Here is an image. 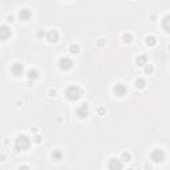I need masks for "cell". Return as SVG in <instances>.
<instances>
[{"label":"cell","instance_id":"cell-1","mask_svg":"<svg viewBox=\"0 0 170 170\" xmlns=\"http://www.w3.org/2000/svg\"><path fill=\"white\" fill-rule=\"evenodd\" d=\"M31 146V139L27 134H19L15 138V150L16 152H25Z\"/></svg>","mask_w":170,"mask_h":170},{"label":"cell","instance_id":"cell-2","mask_svg":"<svg viewBox=\"0 0 170 170\" xmlns=\"http://www.w3.org/2000/svg\"><path fill=\"white\" fill-rule=\"evenodd\" d=\"M81 96H83V90H81L77 85H70V87L65 90V97L69 101H77Z\"/></svg>","mask_w":170,"mask_h":170},{"label":"cell","instance_id":"cell-3","mask_svg":"<svg viewBox=\"0 0 170 170\" xmlns=\"http://www.w3.org/2000/svg\"><path fill=\"white\" fill-rule=\"evenodd\" d=\"M165 158H166V154H165V152L162 150V149H154V150L150 153V159L153 162H156V164L164 162Z\"/></svg>","mask_w":170,"mask_h":170},{"label":"cell","instance_id":"cell-4","mask_svg":"<svg viewBox=\"0 0 170 170\" xmlns=\"http://www.w3.org/2000/svg\"><path fill=\"white\" fill-rule=\"evenodd\" d=\"M88 115H89V105H88L87 102H83L80 106H77V109H76V116H77L80 120L87 118Z\"/></svg>","mask_w":170,"mask_h":170},{"label":"cell","instance_id":"cell-5","mask_svg":"<svg viewBox=\"0 0 170 170\" xmlns=\"http://www.w3.org/2000/svg\"><path fill=\"white\" fill-rule=\"evenodd\" d=\"M73 67V61L69 59V57H67V56H64V57H60L59 60V68L61 70H64V72H67V70H70Z\"/></svg>","mask_w":170,"mask_h":170},{"label":"cell","instance_id":"cell-6","mask_svg":"<svg viewBox=\"0 0 170 170\" xmlns=\"http://www.w3.org/2000/svg\"><path fill=\"white\" fill-rule=\"evenodd\" d=\"M11 73L15 77H20L21 75H24V65L20 64V63H15L11 67Z\"/></svg>","mask_w":170,"mask_h":170},{"label":"cell","instance_id":"cell-7","mask_svg":"<svg viewBox=\"0 0 170 170\" xmlns=\"http://www.w3.org/2000/svg\"><path fill=\"white\" fill-rule=\"evenodd\" d=\"M126 87L122 83H117L115 85V88H113V92H115L116 96H118V97H122V96L126 95Z\"/></svg>","mask_w":170,"mask_h":170},{"label":"cell","instance_id":"cell-8","mask_svg":"<svg viewBox=\"0 0 170 170\" xmlns=\"http://www.w3.org/2000/svg\"><path fill=\"white\" fill-rule=\"evenodd\" d=\"M60 39V35L59 32L56 31V29H51V31L47 32V40L48 43H52V44H55V43H57Z\"/></svg>","mask_w":170,"mask_h":170},{"label":"cell","instance_id":"cell-9","mask_svg":"<svg viewBox=\"0 0 170 170\" xmlns=\"http://www.w3.org/2000/svg\"><path fill=\"white\" fill-rule=\"evenodd\" d=\"M32 17V12L29 8H21L19 11V19L23 21H28V20Z\"/></svg>","mask_w":170,"mask_h":170},{"label":"cell","instance_id":"cell-10","mask_svg":"<svg viewBox=\"0 0 170 170\" xmlns=\"http://www.w3.org/2000/svg\"><path fill=\"white\" fill-rule=\"evenodd\" d=\"M11 35H12V32H11V29H9L8 27H6V25L0 27V39L3 40V41H4V40H7V39H9Z\"/></svg>","mask_w":170,"mask_h":170},{"label":"cell","instance_id":"cell-11","mask_svg":"<svg viewBox=\"0 0 170 170\" xmlns=\"http://www.w3.org/2000/svg\"><path fill=\"white\" fill-rule=\"evenodd\" d=\"M108 167H109V169H122L124 165L121 164L120 159L110 158V159H109V162H108Z\"/></svg>","mask_w":170,"mask_h":170},{"label":"cell","instance_id":"cell-12","mask_svg":"<svg viewBox=\"0 0 170 170\" xmlns=\"http://www.w3.org/2000/svg\"><path fill=\"white\" fill-rule=\"evenodd\" d=\"M162 28L164 31H166L167 33H170V15H166V16L162 19Z\"/></svg>","mask_w":170,"mask_h":170},{"label":"cell","instance_id":"cell-13","mask_svg":"<svg viewBox=\"0 0 170 170\" xmlns=\"http://www.w3.org/2000/svg\"><path fill=\"white\" fill-rule=\"evenodd\" d=\"M134 85H136L137 89H144V88L146 87V80L142 77H138V78H136V81H134Z\"/></svg>","mask_w":170,"mask_h":170},{"label":"cell","instance_id":"cell-14","mask_svg":"<svg viewBox=\"0 0 170 170\" xmlns=\"http://www.w3.org/2000/svg\"><path fill=\"white\" fill-rule=\"evenodd\" d=\"M63 152L60 150V149H55V150L51 153V157H52V159H55V161H60V159H63Z\"/></svg>","mask_w":170,"mask_h":170},{"label":"cell","instance_id":"cell-15","mask_svg":"<svg viewBox=\"0 0 170 170\" xmlns=\"http://www.w3.org/2000/svg\"><path fill=\"white\" fill-rule=\"evenodd\" d=\"M27 77H28V80L35 81L36 78H39V70H36V69H29V70L27 72Z\"/></svg>","mask_w":170,"mask_h":170},{"label":"cell","instance_id":"cell-16","mask_svg":"<svg viewBox=\"0 0 170 170\" xmlns=\"http://www.w3.org/2000/svg\"><path fill=\"white\" fill-rule=\"evenodd\" d=\"M148 59H146V56L145 55H139V56H137V59H136V64L138 65V67H142V65H145V64H148Z\"/></svg>","mask_w":170,"mask_h":170},{"label":"cell","instance_id":"cell-17","mask_svg":"<svg viewBox=\"0 0 170 170\" xmlns=\"http://www.w3.org/2000/svg\"><path fill=\"white\" fill-rule=\"evenodd\" d=\"M145 44L148 45V47H154V45L157 44V39L154 36H152V35H149V36L145 37Z\"/></svg>","mask_w":170,"mask_h":170},{"label":"cell","instance_id":"cell-18","mask_svg":"<svg viewBox=\"0 0 170 170\" xmlns=\"http://www.w3.org/2000/svg\"><path fill=\"white\" fill-rule=\"evenodd\" d=\"M122 43L124 44H130L132 41H133V35L130 33V32H125V33L122 35Z\"/></svg>","mask_w":170,"mask_h":170},{"label":"cell","instance_id":"cell-19","mask_svg":"<svg viewBox=\"0 0 170 170\" xmlns=\"http://www.w3.org/2000/svg\"><path fill=\"white\" fill-rule=\"evenodd\" d=\"M69 53H72V55H78V53H80V45L76 44V43L70 44L69 45Z\"/></svg>","mask_w":170,"mask_h":170},{"label":"cell","instance_id":"cell-20","mask_svg":"<svg viewBox=\"0 0 170 170\" xmlns=\"http://www.w3.org/2000/svg\"><path fill=\"white\" fill-rule=\"evenodd\" d=\"M121 159H122L124 162H129L132 161V154L128 153V152H124L122 154H121Z\"/></svg>","mask_w":170,"mask_h":170},{"label":"cell","instance_id":"cell-21","mask_svg":"<svg viewBox=\"0 0 170 170\" xmlns=\"http://www.w3.org/2000/svg\"><path fill=\"white\" fill-rule=\"evenodd\" d=\"M154 72V67L152 64H146V67H145V73L146 75H152V73Z\"/></svg>","mask_w":170,"mask_h":170},{"label":"cell","instance_id":"cell-22","mask_svg":"<svg viewBox=\"0 0 170 170\" xmlns=\"http://www.w3.org/2000/svg\"><path fill=\"white\" fill-rule=\"evenodd\" d=\"M32 141H33L35 144H41L43 137L40 136V134H36V136H33V137H32Z\"/></svg>","mask_w":170,"mask_h":170},{"label":"cell","instance_id":"cell-23","mask_svg":"<svg viewBox=\"0 0 170 170\" xmlns=\"http://www.w3.org/2000/svg\"><path fill=\"white\" fill-rule=\"evenodd\" d=\"M48 96H49L51 98H55L56 96H57V90H56V89H49V90H48Z\"/></svg>","mask_w":170,"mask_h":170},{"label":"cell","instance_id":"cell-24","mask_svg":"<svg viewBox=\"0 0 170 170\" xmlns=\"http://www.w3.org/2000/svg\"><path fill=\"white\" fill-rule=\"evenodd\" d=\"M105 39H102V37H101V39H97V41H96V44H97L98 45V47H101V48H102V47H105Z\"/></svg>","mask_w":170,"mask_h":170},{"label":"cell","instance_id":"cell-25","mask_svg":"<svg viewBox=\"0 0 170 170\" xmlns=\"http://www.w3.org/2000/svg\"><path fill=\"white\" fill-rule=\"evenodd\" d=\"M97 113L100 116H104V115H105V108H102V106H101V108H98L97 109Z\"/></svg>","mask_w":170,"mask_h":170},{"label":"cell","instance_id":"cell-26","mask_svg":"<svg viewBox=\"0 0 170 170\" xmlns=\"http://www.w3.org/2000/svg\"><path fill=\"white\" fill-rule=\"evenodd\" d=\"M7 20H8L9 23H14V20H15L14 15H8V16H7Z\"/></svg>","mask_w":170,"mask_h":170},{"label":"cell","instance_id":"cell-27","mask_svg":"<svg viewBox=\"0 0 170 170\" xmlns=\"http://www.w3.org/2000/svg\"><path fill=\"white\" fill-rule=\"evenodd\" d=\"M43 36H44V31H43V29H40L39 33H37V37H39V39H41Z\"/></svg>","mask_w":170,"mask_h":170},{"label":"cell","instance_id":"cell-28","mask_svg":"<svg viewBox=\"0 0 170 170\" xmlns=\"http://www.w3.org/2000/svg\"><path fill=\"white\" fill-rule=\"evenodd\" d=\"M19 169H29V166H20Z\"/></svg>","mask_w":170,"mask_h":170}]
</instances>
